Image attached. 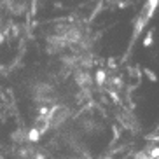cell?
I'll use <instances>...</instances> for the list:
<instances>
[{
    "label": "cell",
    "instance_id": "obj_1",
    "mask_svg": "<svg viewBox=\"0 0 159 159\" xmlns=\"http://www.w3.org/2000/svg\"><path fill=\"white\" fill-rule=\"evenodd\" d=\"M157 2H159V0H149V2L143 5V9H142L140 16H138V19H136V23H135V33H140V30L149 23V18L154 14Z\"/></svg>",
    "mask_w": 159,
    "mask_h": 159
},
{
    "label": "cell",
    "instance_id": "obj_2",
    "mask_svg": "<svg viewBox=\"0 0 159 159\" xmlns=\"http://www.w3.org/2000/svg\"><path fill=\"white\" fill-rule=\"evenodd\" d=\"M40 133H39V129L37 128H32V129L26 133V142H30V143H37L39 140H40Z\"/></svg>",
    "mask_w": 159,
    "mask_h": 159
},
{
    "label": "cell",
    "instance_id": "obj_3",
    "mask_svg": "<svg viewBox=\"0 0 159 159\" xmlns=\"http://www.w3.org/2000/svg\"><path fill=\"white\" fill-rule=\"evenodd\" d=\"M105 82H107V74L100 70L98 74H96V84H98V86H103Z\"/></svg>",
    "mask_w": 159,
    "mask_h": 159
},
{
    "label": "cell",
    "instance_id": "obj_4",
    "mask_svg": "<svg viewBox=\"0 0 159 159\" xmlns=\"http://www.w3.org/2000/svg\"><path fill=\"white\" fill-rule=\"evenodd\" d=\"M147 154L152 159H159V147H150V149L147 150Z\"/></svg>",
    "mask_w": 159,
    "mask_h": 159
},
{
    "label": "cell",
    "instance_id": "obj_5",
    "mask_svg": "<svg viewBox=\"0 0 159 159\" xmlns=\"http://www.w3.org/2000/svg\"><path fill=\"white\" fill-rule=\"evenodd\" d=\"M135 159H152V157H149L147 152H138V154L135 156Z\"/></svg>",
    "mask_w": 159,
    "mask_h": 159
},
{
    "label": "cell",
    "instance_id": "obj_6",
    "mask_svg": "<svg viewBox=\"0 0 159 159\" xmlns=\"http://www.w3.org/2000/svg\"><path fill=\"white\" fill-rule=\"evenodd\" d=\"M33 159H47V157L44 154H35V156H33Z\"/></svg>",
    "mask_w": 159,
    "mask_h": 159
},
{
    "label": "cell",
    "instance_id": "obj_7",
    "mask_svg": "<svg viewBox=\"0 0 159 159\" xmlns=\"http://www.w3.org/2000/svg\"><path fill=\"white\" fill-rule=\"evenodd\" d=\"M103 159H114V157H110V156H105V157H103Z\"/></svg>",
    "mask_w": 159,
    "mask_h": 159
},
{
    "label": "cell",
    "instance_id": "obj_8",
    "mask_svg": "<svg viewBox=\"0 0 159 159\" xmlns=\"http://www.w3.org/2000/svg\"><path fill=\"white\" fill-rule=\"evenodd\" d=\"M0 159H4V157H2V156H0Z\"/></svg>",
    "mask_w": 159,
    "mask_h": 159
}]
</instances>
